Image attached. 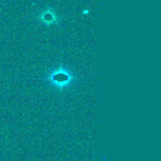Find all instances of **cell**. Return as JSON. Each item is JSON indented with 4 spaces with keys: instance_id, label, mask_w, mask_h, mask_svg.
<instances>
[{
    "instance_id": "cell-1",
    "label": "cell",
    "mask_w": 161,
    "mask_h": 161,
    "mask_svg": "<svg viewBox=\"0 0 161 161\" xmlns=\"http://www.w3.org/2000/svg\"><path fill=\"white\" fill-rule=\"evenodd\" d=\"M48 80L57 87L62 89L69 86L74 80V75L70 69L65 66L60 65L52 69L47 75Z\"/></svg>"
},
{
    "instance_id": "cell-2",
    "label": "cell",
    "mask_w": 161,
    "mask_h": 161,
    "mask_svg": "<svg viewBox=\"0 0 161 161\" xmlns=\"http://www.w3.org/2000/svg\"><path fill=\"white\" fill-rule=\"evenodd\" d=\"M39 20L43 22V23L50 25V24L56 22V20H58V17H57L56 13L54 12V10L52 8H47L45 10L42 11V13H40Z\"/></svg>"
}]
</instances>
